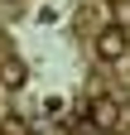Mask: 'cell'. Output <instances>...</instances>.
<instances>
[{"label":"cell","mask_w":130,"mask_h":135,"mask_svg":"<svg viewBox=\"0 0 130 135\" xmlns=\"http://www.w3.org/2000/svg\"><path fill=\"white\" fill-rule=\"evenodd\" d=\"M130 53V34H125V24H106L101 34H96V58L101 63H121Z\"/></svg>","instance_id":"cell-1"},{"label":"cell","mask_w":130,"mask_h":135,"mask_svg":"<svg viewBox=\"0 0 130 135\" xmlns=\"http://www.w3.org/2000/svg\"><path fill=\"white\" fill-rule=\"evenodd\" d=\"M121 121V101L116 97H92V126L96 130H116Z\"/></svg>","instance_id":"cell-2"},{"label":"cell","mask_w":130,"mask_h":135,"mask_svg":"<svg viewBox=\"0 0 130 135\" xmlns=\"http://www.w3.org/2000/svg\"><path fill=\"white\" fill-rule=\"evenodd\" d=\"M24 82H29V68L19 58H5V63H0V87H5V92H19Z\"/></svg>","instance_id":"cell-3"},{"label":"cell","mask_w":130,"mask_h":135,"mask_svg":"<svg viewBox=\"0 0 130 135\" xmlns=\"http://www.w3.org/2000/svg\"><path fill=\"white\" fill-rule=\"evenodd\" d=\"M96 135H121V130H96Z\"/></svg>","instance_id":"cell-4"}]
</instances>
